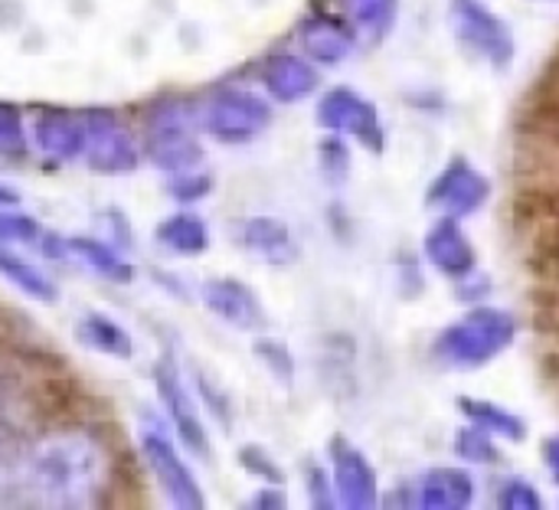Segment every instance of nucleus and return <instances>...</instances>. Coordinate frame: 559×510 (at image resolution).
Here are the masks:
<instances>
[{"label":"nucleus","instance_id":"423d86ee","mask_svg":"<svg viewBox=\"0 0 559 510\" xmlns=\"http://www.w3.org/2000/svg\"><path fill=\"white\" fill-rule=\"evenodd\" d=\"M423 249L426 259L449 278H468L475 272V246L455 216H442L439 223H432L423 239Z\"/></svg>","mask_w":559,"mask_h":510},{"label":"nucleus","instance_id":"f3484780","mask_svg":"<svg viewBox=\"0 0 559 510\" xmlns=\"http://www.w3.org/2000/svg\"><path fill=\"white\" fill-rule=\"evenodd\" d=\"M0 200H3V203H13V200H16V193H13V190H7V187H0Z\"/></svg>","mask_w":559,"mask_h":510},{"label":"nucleus","instance_id":"0eeeda50","mask_svg":"<svg viewBox=\"0 0 559 510\" xmlns=\"http://www.w3.org/2000/svg\"><path fill=\"white\" fill-rule=\"evenodd\" d=\"M334 482H337V495L347 508H373L377 505V475L357 449H350V446L334 449Z\"/></svg>","mask_w":559,"mask_h":510},{"label":"nucleus","instance_id":"20e7f679","mask_svg":"<svg viewBox=\"0 0 559 510\" xmlns=\"http://www.w3.org/2000/svg\"><path fill=\"white\" fill-rule=\"evenodd\" d=\"M488 193H491V183L485 180V174L472 161L455 157L429 187V206L442 210L445 216L462 220V216L481 210L488 203Z\"/></svg>","mask_w":559,"mask_h":510},{"label":"nucleus","instance_id":"7ed1b4c3","mask_svg":"<svg viewBox=\"0 0 559 510\" xmlns=\"http://www.w3.org/2000/svg\"><path fill=\"white\" fill-rule=\"evenodd\" d=\"M452 29L465 49L481 56L485 62L504 69L514 59V33L511 26L485 3V0H452L449 7Z\"/></svg>","mask_w":559,"mask_h":510},{"label":"nucleus","instance_id":"dca6fc26","mask_svg":"<svg viewBox=\"0 0 559 510\" xmlns=\"http://www.w3.org/2000/svg\"><path fill=\"white\" fill-rule=\"evenodd\" d=\"M544 465H547L550 478L559 485V436L544 442Z\"/></svg>","mask_w":559,"mask_h":510},{"label":"nucleus","instance_id":"1a4fd4ad","mask_svg":"<svg viewBox=\"0 0 559 510\" xmlns=\"http://www.w3.org/2000/svg\"><path fill=\"white\" fill-rule=\"evenodd\" d=\"M462 413L468 416V423L481 426L485 432H491L495 439H511V442H524L527 439V426L521 416L508 413L504 406L498 403H488V400H472V396H462L459 400Z\"/></svg>","mask_w":559,"mask_h":510},{"label":"nucleus","instance_id":"f03ea898","mask_svg":"<svg viewBox=\"0 0 559 510\" xmlns=\"http://www.w3.org/2000/svg\"><path fill=\"white\" fill-rule=\"evenodd\" d=\"M518 337V324L508 311L501 308H475L465 318H459L455 324H449L436 344L432 354L439 364L455 367V370H472L481 364H491L498 354H504Z\"/></svg>","mask_w":559,"mask_h":510},{"label":"nucleus","instance_id":"9b49d317","mask_svg":"<svg viewBox=\"0 0 559 510\" xmlns=\"http://www.w3.org/2000/svg\"><path fill=\"white\" fill-rule=\"evenodd\" d=\"M249 246H259V252L269 262H288V259H295L292 233L278 220H252V226H249Z\"/></svg>","mask_w":559,"mask_h":510},{"label":"nucleus","instance_id":"39448f33","mask_svg":"<svg viewBox=\"0 0 559 510\" xmlns=\"http://www.w3.org/2000/svg\"><path fill=\"white\" fill-rule=\"evenodd\" d=\"M321 121L344 134H354L370 151H383V124L377 108L350 88H337L321 105Z\"/></svg>","mask_w":559,"mask_h":510},{"label":"nucleus","instance_id":"f8f14e48","mask_svg":"<svg viewBox=\"0 0 559 510\" xmlns=\"http://www.w3.org/2000/svg\"><path fill=\"white\" fill-rule=\"evenodd\" d=\"M455 452L468 462H498V446H495V436L485 432L481 426H468L455 436Z\"/></svg>","mask_w":559,"mask_h":510},{"label":"nucleus","instance_id":"6e6552de","mask_svg":"<svg viewBox=\"0 0 559 510\" xmlns=\"http://www.w3.org/2000/svg\"><path fill=\"white\" fill-rule=\"evenodd\" d=\"M472 498H475V482L459 469H432L416 485V505L426 510L468 508Z\"/></svg>","mask_w":559,"mask_h":510},{"label":"nucleus","instance_id":"2eb2a0df","mask_svg":"<svg viewBox=\"0 0 559 510\" xmlns=\"http://www.w3.org/2000/svg\"><path fill=\"white\" fill-rule=\"evenodd\" d=\"M393 7H396V0H360V16L367 20V23H390V16H393Z\"/></svg>","mask_w":559,"mask_h":510},{"label":"nucleus","instance_id":"f257e3e1","mask_svg":"<svg viewBox=\"0 0 559 510\" xmlns=\"http://www.w3.org/2000/svg\"><path fill=\"white\" fill-rule=\"evenodd\" d=\"M108 488V452L88 432H59L23 452L0 478L3 505L92 508Z\"/></svg>","mask_w":559,"mask_h":510},{"label":"nucleus","instance_id":"4468645a","mask_svg":"<svg viewBox=\"0 0 559 510\" xmlns=\"http://www.w3.org/2000/svg\"><path fill=\"white\" fill-rule=\"evenodd\" d=\"M498 505L504 510H540V495H537V488L531 485V482H524V478H511V482H504L501 485V491H498Z\"/></svg>","mask_w":559,"mask_h":510},{"label":"nucleus","instance_id":"ddd939ff","mask_svg":"<svg viewBox=\"0 0 559 510\" xmlns=\"http://www.w3.org/2000/svg\"><path fill=\"white\" fill-rule=\"evenodd\" d=\"M0 269H3L20 288H26L29 295H39V298H52V295H56V292L39 278L36 269H29L26 262H20L16 256H10V252H3V249H0Z\"/></svg>","mask_w":559,"mask_h":510},{"label":"nucleus","instance_id":"9d476101","mask_svg":"<svg viewBox=\"0 0 559 510\" xmlns=\"http://www.w3.org/2000/svg\"><path fill=\"white\" fill-rule=\"evenodd\" d=\"M147 452H151L154 472H160L164 488L174 495V501H180V505H200V495L193 491V482H190V475L183 472V465L174 459L170 446H167L164 439L147 436Z\"/></svg>","mask_w":559,"mask_h":510}]
</instances>
